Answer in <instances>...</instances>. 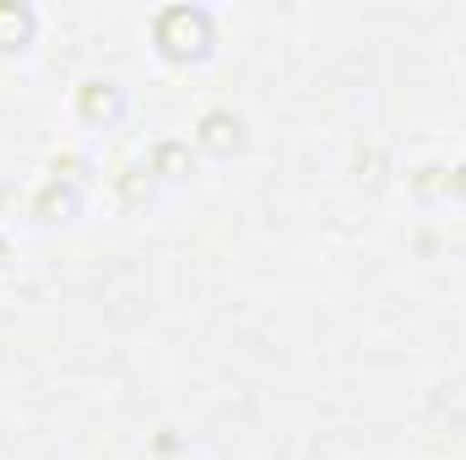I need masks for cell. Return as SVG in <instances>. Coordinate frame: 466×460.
<instances>
[{"label": "cell", "mask_w": 466, "mask_h": 460, "mask_svg": "<svg viewBox=\"0 0 466 460\" xmlns=\"http://www.w3.org/2000/svg\"><path fill=\"white\" fill-rule=\"evenodd\" d=\"M27 33H33V16L22 5H0V49H16Z\"/></svg>", "instance_id": "obj_2"}, {"label": "cell", "mask_w": 466, "mask_h": 460, "mask_svg": "<svg viewBox=\"0 0 466 460\" xmlns=\"http://www.w3.org/2000/svg\"><path fill=\"white\" fill-rule=\"evenodd\" d=\"M201 141H207L212 152H228L233 141H238V119H228V115H212L207 125H201Z\"/></svg>", "instance_id": "obj_3"}, {"label": "cell", "mask_w": 466, "mask_h": 460, "mask_svg": "<svg viewBox=\"0 0 466 460\" xmlns=\"http://www.w3.org/2000/svg\"><path fill=\"white\" fill-rule=\"evenodd\" d=\"M157 44L168 49V55H201L207 49V16L201 11H190V5H174V11H163L157 16Z\"/></svg>", "instance_id": "obj_1"}, {"label": "cell", "mask_w": 466, "mask_h": 460, "mask_svg": "<svg viewBox=\"0 0 466 460\" xmlns=\"http://www.w3.org/2000/svg\"><path fill=\"white\" fill-rule=\"evenodd\" d=\"M82 109L98 119V115H115V93H109V82H87V93H82Z\"/></svg>", "instance_id": "obj_4"}, {"label": "cell", "mask_w": 466, "mask_h": 460, "mask_svg": "<svg viewBox=\"0 0 466 460\" xmlns=\"http://www.w3.org/2000/svg\"><path fill=\"white\" fill-rule=\"evenodd\" d=\"M456 185H461V190H466V168H461V179H456Z\"/></svg>", "instance_id": "obj_5"}]
</instances>
